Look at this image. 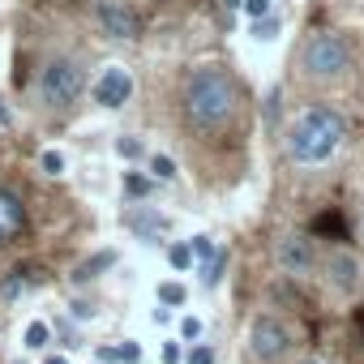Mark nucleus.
I'll use <instances>...</instances> for the list:
<instances>
[{
    "label": "nucleus",
    "instance_id": "1",
    "mask_svg": "<svg viewBox=\"0 0 364 364\" xmlns=\"http://www.w3.org/2000/svg\"><path fill=\"white\" fill-rule=\"evenodd\" d=\"M232 107H236V86L228 77V69L219 65H202L189 73L185 82V112L198 129H223L232 120Z\"/></svg>",
    "mask_w": 364,
    "mask_h": 364
},
{
    "label": "nucleus",
    "instance_id": "2",
    "mask_svg": "<svg viewBox=\"0 0 364 364\" xmlns=\"http://www.w3.org/2000/svg\"><path fill=\"white\" fill-rule=\"evenodd\" d=\"M343 137H347V120L334 107H309L287 129V154L296 163L313 167V163H326L343 146Z\"/></svg>",
    "mask_w": 364,
    "mask_h": 364
},
{
    "label": "nucleus",
    "instance_id": "3",
    "mask_svg": "<svg viewBox=\"0 0 364 364\" xmlns=\"http://www.w3.org/2000/svg\"><path fill=\"white\" fill-rule=\"evenodd\" d=\"M35 95L48 112H65L86 95V69L77 56H48L39 77H35Z\"/></svg>",
    "mask_w": 364,
    "mask_h": 364
},
{
    "label": "nucleus",
    "instance_id": "4",
    "mask_svg": "<svg viewBox=\"0 0 364 364\" xmlns=\"http://www.w3.org/2000/svg\"><path fill=\"white\" fill-rule=\"evenodd\" d=\"M347 65H351V52H347V43H343L338 35H330V31L309 35L304 48H300V69H304V77H313V82H338V77L347 73Z\"/></svg>",
    "mask_w": 364,
    "mask_h": 364
},
{
    "label": "nucleus",
    "instance_id": "5",
    "mask_svg": "<svg viewBox=\"0 0 364 364\" xmlns=\"http://www.w3.org/2000/svg\"><path fill=\"white\" fill-rule=\"evenodd\" d=\"M95 26H99L103 39H116V43L137 39V14L124 5V0H99L95 5Z\"/></svg>",
    "mask_w": 364,
    "mask_h": 364
},
{
    "label": "nucleus",
    "instance_id": "6",
    "mask_svg": "<svg viewBox=\"0 0 364 364\" xmlns=\"http://www.w3.org/2000/svg\"><path fill=\"white\" fill-rule=\"evenodd\" d=\"M90 95H95V103H99V107L120 112V107L133 99V73H129L124 65H107V69H99V77H95Z\"/></svg>",
    "mask_w": 364,
    "mask_h": 364
},
{
    "label": "nucleus",
    "instance_id": "7",
    "mask_svg": "<svg viewBox=\"0 0 364 364\" xmlns=\"http://www.w3.org/2000/svg\"><path fill=\"white\" fill-rule=\"evenodd\" d=\"M287 347H291V334H287V326H283L279 317H257V321H253V330H249V351H253L257 360H279Z\"/></svg>",
    "mask_w": 364,
    "mask_h": 364
},
{
    "label": "nucleus",
    "instance_id": "8",
    "mask_svg": "<svg viewBox=\"0 0 364 364\" xmlns=\"http://www.w3.org/2000/svg\"><path fill=\"white\" fill-rule=\"evenodd\" d=\"M274 257H279V270H287V274H309V270H313V240H309V236H283L279 249H274Z\"/></svg>",
    "mask_w": 364,
    "mask_h": 364
},
{
    "label": "nucleus",
    "instance_id": "9",
    "mask_svg": "<svg viewBox=\"0 0 364 364\" xmlns=\"http://www.w3.org/2000/svg\"><path fill=\"white\" fill-rule=\"evenodd\" d=\"M326 270H330V283H334L338 291H355V283H360V262H355L347 249H334L330 262H326Z\"/></svg>",
    "mask_w": 364,
    "mask_h": 364
},
{
    "label": "nucleus",
    "instance_id": "10",
    "mask_svg": "<svg viewBox=\"0 0 364 364\" xmlns=\"http://www.w3.org/2000/svg\"><path fill=\"white\" fill-rule=\"evenodd\" d=\"M129 228H133V232H141V240H163V236L171 232V219H167V215H159V210H150V206H141V210H133V215H129Z\"/></svg>",
    "mask_w": 364,
    "mask_h": 364
},
{
    "label": "nucleus",
    "instance_id": "11",
    "mask_svg": "<svg viewBox=\"0 0 364 364\" xmlns=\"http://www.w3.org/2000/svg\"><path fill=\"white\" fill-rule=\"evenodd\" d=\"M22 223H26L22 202H18L14 193H0V232H5V236H18V232H22Z\"/></svg>",
    "mask_w": 364,
    "mask_h": 364
},
{
    "label": "nucleus",
    "instance_id": "12",
    "mask_svg": "<svg viewBox=\"0 0 364 364\" xmlns=\"http://www.w3.org/2000/svg\"><path fill=\"white\" fill-rule=\"evenodd\" d=\"M116 266V249H99L95 257H86L77 270H73V283H90V279H99L103 270H112Z\"/></svg>",
    "mask_w": 364,
    "mask_h": 364
},
{
    "label": "nucleus",
    "instance_id": "13",
    "mask_svg": "<svg viewBox=\"0 0 364 364\" xmlns=\"http://www.w3.org/2000/svg\"><path fill=\"white\" fill-rule=\"evenodd\" d=\"M141 347L137 343H116V347H99V364H137Z\"/></svg>",
    "mask_w": 364,
    "mask_h": 364
},
{
    "label": "nucleus",
    "instance_id": "14",
    "mask_svg": "<svg viewBox=\"0 0 364 364\" xmlns=\"http://www.w3.org/2000/svg\"><path fill=\"white\" fill-rule=\"evenodd\" d=\"M249 35H253L257 43H270V39H279V35H283V18H279V14H266V18L249 22Z\"/></svg>",
    "mask_w": 364,
    "mask_h": 364
},
{
    "label": "nucleus",
    "instance_id": "15",
    "mask_svg": "<svg viewBox=\"0 0 364 364\" xmlns=\"http://www.w3.org/2000/svg\"><path fill=\"white\" fill-rule=\"evenodd\" d=\"M223 270H228V253H223V249H215V257H206V266H202V283H206V287H215V283L223 279Z\"/></svg>",
    "mask_w": 364,
    "mask_h": 364
},
{
    "label": "nucleus",
    "instance_id": "16",
    "mask_svg": "<svg viewBox=\"0 0 364 364\" xmlns=\"http://www.w3.org/2000/svg\"><path fill=\"white\" fill-rule=\"evenodd\" d=\"M39 171L52 176V180L65 176V154H60V150H43V154H39Z\"/></svg>",
    "mask_w": 364,
    "mask_h": 364
},
{
    "label": "nucleus",
    "instance_id": "17",
    "mask_svg": "<svg viewBox=\"0 0 364 364\" xmlns=\"http://www.w3.org/2000/svg\"><path fill=\"white\" fill-rule=\"evenodd\" d=\"M48 338H52V326H48V321H31V326H26V347H31V351L48 347Z\"/></svg>",
    "mask_w": 364,
    "mask_h": 364
},
{
    "label": "nucleus",
    "instance_id": "18",
    "mask_svg": "<svg viewBox=\"0 0 364 364\" xmlns=\"http://www.w3.org/2000/svg\"><path fill=\"white\" fill-rule=\"evenodd\" d=\"M167 262H171V270H189L198 257H193V249H189V245H171V249H167Z\"/></svg>",
    "mask_w": 364,
    "mask_h": 364
},
{
    "label": "nucleus",
    "instance_id": "19",
    "mask_svg": "<svg viewBox=\"0 0 364 364\" xmlns=\"http://www.w3.org/2000/svg\"><path fill=\"white\" fill-rule=\"evenodd\" d=\"M240 14H245L249 22H257V18L274 14V0H245V5H240Z\"/></svg>",
    "mask_w": 364,
    "mask_h": 364
},
{
    "label": "nucleus",
    "instance_id": "20",
    "mask_svg": "<svg viewBox=\"0 0 364 364\" xmlns=\"http://www.w3.org/2000/svg\"><path fill=\"white\" fill-rule=\"evenodd\" d=\"M150 171H154V180H176V163L167 154H150Z\"/></svg>",
    "mask_w": 364,
    "mask_h": 364
},
{
    "label": "nucleus",
    "instance_id": "21",
    "mask_svg": "<svg viewBox=\"0 0 364 364\" xmlns=\"http://www.w3.org/2000/svg\"><path fill=\"white\" fill-rule=\"evenodd\" d=\"M159 304H185V287H180V283H159Z\"/></svg>",
    "mask_w": 364,
    "mask_h": 364
},
{
    "label": "nucleus",
    "instance_id": "22",
    "mask_svg": "<svg viewBox=\"0 0 364 364\" xmlns=\"http://www.w3.org/2000/svg\"><path fill=\"white\" fill-rule=\"evenodd\" d=\"M189 249H193V257H202V262H206V257H215V249H219V245H215L210 236H193V240H189Z\"/></svg>",
    "mask_w": 364,
    "mask_h": 364
},
{
    "label": "nucleus",
    "instance_id": "23",
    "mask_svg": "<svg viewBox=\"0 0 364 364\" xmlns=\"http://www.w3.org/2000/svg\"><path fill=\"white\" fill-rule=\"evenodd\" d=\"M116 154H120V159H141V141H137V137H120V141H116Z\"/></svg>",
    "mask_w": 364,
    "mask_h": 364
},
{
    "label": "nucleus",
    "instance_id": "24",
    "mask_svg": "<svg viewBox=\"0 0 364 364\" xmlns=\"http://www.w3.org/2000/svg\"><path fill=\"white\" fill-rule=\"evenodd\" d=\"M124 189H129V198H146V193H150V180H141V176H129V180H124Z\"/></svg>",
    "mask_w": 364,
    "mask_h": 364
},
{
    "label": "nucleus",
    "instance_id": "25",
    "mask_svg": "<svg viewBox=\"0 0 364 364\" xmlns=\"http://www.w3.org/2000/svg\"><path fill=\"white\" fill-rule=\"evenodd\" d=\"M189 364H215V351L202 343V347H193V351H189Z\"/></svg>",
    "mask_w": 364,
    "mask_h": 364
},
{
    "label": "nucleus",
    "instance_id": "26",
    "mask_svg": "<svg viewBox=\"0 0 364 364\" xmlns=\"http://www.w3.org/2000/svg\"><path fill=\"white\" fill-rule=\"evenodd\" d=\"M202 334V321L198 317H185V321H180V338H198Z\"/></svg>",
    "mask_w": 364,
    "mask_h": 364
},
{
    "label": "nucleus",
    "instance_id": "27",
    "mask_svg": "<svg viewBox=\"0 0 364 364\" xmlns=\"http://www.w3.org/2000/svg\"><path fill=\"white\" fill-rule=\"evenodd\" d=\"M163 364H180V343H163Z\"/></svg>",
    "mask_w": 364,
    "mask_h": 364
},
{
    "label": "nucleus",
    "instance_id": "28",
    "mask_svg": "<svg viewBox=\"0 0 364 364\" xmlns=\"http://www.w3.org/2000/svg\"><path fill=\"white\" fill-rule=\"evenodd\" d=\"M73 317H82V321H86V317H95V309H90L86 300H73Z\"/></svg>",
    "mask_w": 364,
    "mask_h": 364
},
{
    "label": "nucleus",
    "instance_id": "29",
    "mask_svg": "<svg viewBox=\"0 0 364 364\" xmlns=\"http://www.w3.org/2000/svg\"><path fill=\"white\" fill-rule=\"evenodd\" d=\"M240 5L245 0H223V9H232V14H240Z\"/></svg>",
    "mask_w": 364,
    "mask_h": 364
},
{
    "label": "nucleus",
    "instance_id": "30",
    "mask_svg": "<svg viewBox=\"0 0 364 364\" xmlns=\"http://www.w3.org/2000/svg\"><path fill=\"white\" fill-rule=\"evenodd\" d=\"M43 364H69V360H65V355H48Z\"/></svg>",
    "mask_w": 364,
    "mask_h": 364
},
{
    "label": "nucleus",
    "instance_id": "31",
    "mask_svg": "<svg viewBox=\"0 0 364 364\" xmlns=\"http://www.w3.org/2000/svg\"><path fill=\"white\" fill-rule=\"evenodd\" d=\"M0 124H9V112H5V107H0Z\"/></svg>",
    "mask_w": 364,
    "mask_h": 364
},
{
    "label": "nucleus",
    "instance_id": "32",
    "mask_svg": "<svg viewBox=\"0 0 364 364\" xmlns=\"http://www.w3.org/2000/svg\"><path fill=\"white\" fill-rule=\"evenodd\" d=\"M5 240H9V236H5V232H0V245H5Z\"/></svg>",
    "mask_w": 364,
    "mask_h": 364
},
{
    "label": "nucleus",
    "instance_id": "33",
    "mask_svg": "<svg viewBox=\"0 0 364 364\" xmlns=\"http://www.w3.org/2000/svg\"><path fill=\"white\" fill-rule=\"evenodd\" d=\"M304 364H317V360H304Z\"/></svg>",
    "mask_w": 364,
    "mask_h": 364
}]
</instances>
